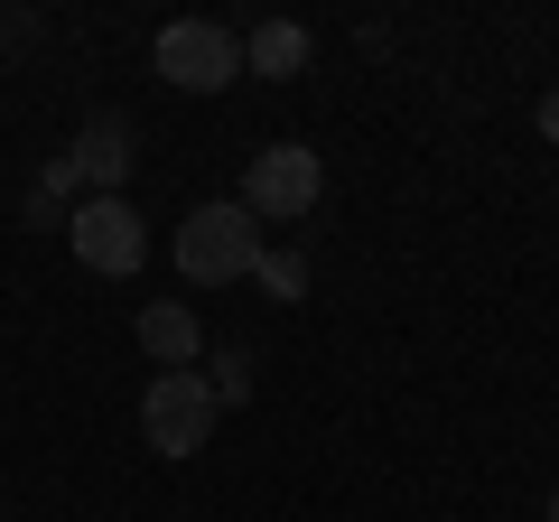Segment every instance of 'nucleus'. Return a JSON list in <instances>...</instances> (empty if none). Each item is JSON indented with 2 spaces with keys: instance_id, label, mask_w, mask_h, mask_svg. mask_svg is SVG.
I'll return each instance as SVG.
<instances>
[{
  "instance_id": "nucleus-1",
  "label": "nucleus",
  "mask_w": 559,
  "mask_h": 522,
  "mask_svg": "<svg viewBox=\"0 0 559 522\" xmlns=\"http://www.w3.org/2000/svg\"><path fill=\"white\" fill-rule=\"evenodd\" d=\"M252 261H261V224L242 215L234 197L197 205V215L178 224V281H187V289H224V281H252Z\"/></svg>"
},
{
  "instance_id": "nucleus-2",
  "label": "nucleus",
  "mask_w": 559,
  "mask_h": 522,
  "mask_svg": "<svg viewBox=\"0 0 559 522\" xmlns=\"http://www.w3.org/2000/svg\"><path fill=\"white\" fill-rule=\"evenodd\" d=\"M318 197H326V159L308 141H271V150H252L234 205L252 224H299V215H318Z\"/></svg>"
},
{
  "instance_id": "nucleus-3",
  "label": "nucleus",
  "mask_w": 559,
  "mask_h": 522,
  "mask_svg": "<svg viewBox=\"0 0 559 522\" xmlns=\"http://www.w3.org/2000/svg\"><path fill=\"white\" fill-rule=\"evenodd\" d=\"M66 242H75V261H84V271H103V281H131L140 261H150V224H140L131 197L66 205Z\"/></svg>"
},
{
  "instance_id": "nucleus-4",
  "label": "nucleus",
  "mask_w": 559,
  "mask_h": 522,
  "mask_svg": "<svg viewBox=\"0 0 559 522\" xmlns=\"http://www.w3.org/2000/svg\"><path fill=\"white\" fill-rule=\"evenodd\" d=\"M140 439L159 448V458H197L215 439V392H205V373H150V392H140Z\"/></svg>"
},
{
  "instance_id": "nucleus-5",
  "label": "nucleus",
  "mask_w": 559,
  "mask_h": 522,
  "mask_svg": "<svg viewBox=\"0 0 559 522\" xmlns=\"http://www.w3.org/2000/svg\"><path fill=\"white\" fill-rule=\"evenodd\" d=\"M150 57H159V75L178 84V94H224V84L242 75V38L224 20H168Z\"/></svg>"
},
{
  "instance_id": "nucleus-6",
  "label": "nucleus",
  "mask_w": 559,
  "mask_h": 522,
  "mask_svg": "<svg viewBox=\"0 0 559 522\" xmlns=\"http://www.w3.org/2000/svg\"><path fill=\"white\" fill-rule=\"evenodd\" d=\"M66 168H75L84 197H121V178H131V121L121 112H94L75 131V150H66Z\"/></svg>"
},
{
  "instance_id": "nucleus-7",
  "label": "nucleus",
  "mask_w": 559,
  "mask_h": 522,
  "mask_svg": "<svg viewBox=\"0 0 559 522\" xmlns=\"http://www.w3.org/2000/svg\"><path fill=\"white\" fill-rule=\"evenodd\" d=\"M140 345L159 355V373H187V364L205 355V327H197L187 299H150V308H140Z\"/></svg>"
},
{
  "instance_id": "nucleus-8",
  "label": "nucleus",
  "mask_w": 559,
  "mask_h": 522,
  "mask_svg": "<svg viewBox=\"0 0 559 522\" xmlns=\"http://www.w3.org/2000/svg\"><path fill=\"white\" fill-rule=\"evenodd\" d=\"M308 66V28L299 20H261L252 38H242V75H261V84H289Z\"/></svg>"
},
{
  "instance_id": "nucleus-9",
  "label": "nucleus",
  "mask_w": 559,
  "mask_h": 522,
  "mask_svg": "<svg viewBox=\"0 0 559 522\" xmlns=\"http://www.w3.org/2000/svg\"><path fill=\"white\" fill-rule=\"evenodd\" d=\"M252 281L271 289V299H299V289H308V261H299V252H261V261H252Z\"/></svg>"
},
{
  "instance_id": "nucleus-10",
  "label": "nucleus",
  "mask_w": 559,
  "mask_h": 522,
  "mask_svg": "<svg viewBox=\"0 0 559 522\" xmlns=\"http://www.w3.org/2000/svg\"><path fill=\"white\" fill-rule=\"evenodd\" d=\"M205 392H215V411H224V402H252V355H242V345H224V355H215V382H205Z\"/></svg>"
},
{
  "instance_id": "nucleus-11",
  "label": "nucleus",
  "mask_w": 559,
  "mask_h": 522,
  "mask_svg": "<svg viewBox=\"0 0 559 522\" xmlns=\"http://www.w3.org/2000/svg\"><path fill=\"white\" fill-rule=\"evenodd\" d=\"M66 197H75V168H47V178H38V197H28V224H66Z\"/></svg>"
},
{
  "instance_id": "nucleus-12",
  "label": "nucleus",
  "mask_w": 559,
  "mask_h": 522,
  "mask_svg": "<svg viewBox=\"0 0 559 522\" xmlns=\"http://www.w3.org/2000/svg\"><path fill=\"white\" fill-rule=\"evenodd\" d=\"M28 38H38V20H28V10H0V57H20Z\"/></svg>"
},
{
  "instance_id": "nucleus-13",
  "label": "nucleus",
  "mask_w": 559,
  "mask_h": 522,
  "mask_svg": "<svg viewBox=\"0 0 559 522\" xmlns=\"http://www.w3.org/2000/svg\"><path fill=\"white\" fill-rule=\"evenodd\" d=\"M540 141H559V84L540 94Z\"/></svg>"
},
{
  "instance_id": "nucleus-14",
  "label": "nucleus",
  "mask_w": 559,
  "mask_h": 522,
  "mask_svg": "<svg viewBox=\"0 0 559 522\" xmlns=\"http://www.w3.org/2000/svg\"><path fill=\"white\" fill-rule=\"evenodd\" d=\"M550 522H559V495H550Z\"/></svg>"
}]
</instances>
